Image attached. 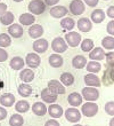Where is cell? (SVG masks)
Instances as JSON below:
<instances>
[{
  "label": "cell",
  "instance_id": "cell-42",
  "mask_svg": "<svg viewBox=\"0 0 114 126\" xmlns=\"http://www.w3.org/2000/svg\"><path fill=\"white\" fill-rule=\"evenodd\" d=\"M8 59V53L3 48H0V62H5Z\"/></svg>",
  "mask_w": 114,
  "mask_h": 126
},
{
  "label": "cell",
  "instance_id": "cell-1",
  "mask_svg": "<svg viewBox=\"0 0 114 126\" xmlns=\"http://www.w3.org/2000/svg\"><path fill=\"white\" fill-rule=\"evenodd\" d=\"M82 97L86 100V101H88V102H94L96 100H98L99 97V92L96 87H85L83 90H82Z\"/></svg>",
  "mask_w": 114,
  "mask_h": 126
},
{
  "label": "cell",
  "instance_id": "cell-27",
  "mask_svg": "<svg viewBox=\"0 0 114 126\" xmlns=\"http://www.w3.org/2000/svg\"><path fill=\"white\" fill-rule=\"evenodd\" d=\"M36 22V17L33 14H30V13H24L22 14L20 16V23L22 25H32L33 23Z\"/></svg>",
  "mask_w": 114,
  "mask_h": 126
},
{
  "label": "cell",
  "instance_id": "cell-53",
  "mask_svg": "<svg viewBox=\"0 0 114 126\" xmlns=\"http://www.w3.org/2000/svg\"><path fill=\"white\" fill-rule=\"evenodd\" d=\"M104 1H107V0H104Z\"/></svg>",
  "mask_w": 114,
  "mask_h": 126
},
{
  "label": "cell",
  "instance_id": "cell-52",
  "mask_svg": "<svg viewBox=\"0 0 114 126\" xmlns=\"http://www.w3.org/2000/svg\"><path fill=\"white\" fill-rule=\"evenodd\" d=\"M73 126H83V125H80V124H75V125H73Z\"/></svg>",
  "mask_w": 114,
  "mask_h": 126
},
{
  "label": "cell",
  "instance_id": "cell-51",
  "mask_svg": "<svg viewBox=\"0 0 114 126\" xmlns=\"http://www.w3.org/2000/svg\"><path fill=\"white\" fill-rule=\"evenodd\" d=\"M15 2H21V1H23V0H14Z\"/></svg>",
  "mask_w": 114,
  "mask_h": 126
},
{
  "label": "cell",
  "instance_id": "cell-6",
  "mask_svg": "<svg viewBox=\"0 0 114 126\" xmlns=\"http://www.w3.org/2000/svg\"><path fill=\"white\" fill-rule=\"evenodd\" d=\"M65 40L68 46L76 47L81 44V34L79 32H75V31H70V32L66 33Z\"/></svg>",
  "mask_w": 114,
  "mask_h": 126
},
{
  "label": "cell",
  "instance_id": "cell-26",
  "mask_svg": "<svg viewBox=\"0 0 114 126\" xmlns=\"http://www.w3.org/2000/svg\"><path fill=\"white\" fill-rule=\"evenodd\" d=\"M72 65L75 69H83L87 65V59L82 55H76L72 59Z\"/></svg>",
  "mask_w": 114,
  "mask_h": 126
},
{
  "label": "cell",
  "instance_id": "cell-9",
  "mask_svg": "<svg viewBox=\"0 0 114 126\" xmlns=\"http://www.w3.org/2000/svg\"><path fill=\"white\" fill-rule=\"evenodd\" d=\"M25 63L27 64L29 68H38L40 65V63H41V59L40 56L38 55L37 53H29L26 55V59H25Z\"/></svg>",
  "mask_w": 114,
  "mask_h": 126
},
{
  "label": "cell",
  "instance_id": "cell-48",
  "mask_svg": "<svg viewBox=\"0 0 114 126\" xmlns=\"http://www.w3.org/2000/svg\"><path fill=\"white\" fill-rule=\"evenodd\" d=\"M5 12H7V5L6 3L0 2V16H1Z\"/></svg>",
  "mask_w": 114,
  "mask_h": 126
},
{
  "label": "cell",
  "instance_id": "cell-40",
  "mask_svg": "<svg viewBox=\"0 0 114 126\" xmlns=\"http://www.w3.org/2000/svg\"><path fill=\"white\" fill-rule=\"evenodd\" d=\"M105 111L107 115L114 117V101H110L105 104Z\"/></svg>",
  "mask_w": 114,
  "mask_h": 126
},
{
  "label": "cell",
  "instance_id": "cell-24",
  "mask_svg": "<svg viewBox=\"0 0 114 126\" xmlns=\"http://www.w3.org/2000/svg\"><path fill=\"white\" fill-rule=\"evenodd\" d=\"M32 111L36 116H45L47 112V107L43 102H36L32 106Z\"/></svg>",
  "mask_w": 114,
  "mask_h": 126
},
{
  "label": "cell",
  "instance_id": "cell-16",
  "mask_svg": "<svg viewBox=\"0 0 114 126\" xmlns=\"http://www.w3.org/2000/svg\"><path fill=\"white\" fill-rule=\"evenodd\" d=\"M101 83L105 86H110L112 84H114V68H108L105 70L103 78H101Z\"/></svg>",
  "mask_w": 114,
  "mask_h": 126
},
{
  "label": "cell",
  "instance_id": "cell-38",
  "mask_svg": "<svg viewBox=\"0 0 114 126\" xmlns=\"http://www.w3.org/2000/svg\"><path fill=\"white\" fill-rule=\"evenodd\" d=\"M12 44V39L7 34V33H1L0 34V47L3 48V47H8L10 46Z\"/></svg>",
  "mask_w": 114,
  "mask_h": 126
},
{
  "label": "cell",
  "instance_id": "cell-12",
  "mask_svg": "<svg viewBox=\"0 0 114 126\" xmlns=\"http://www.w3.org/2000/svg\"><path fill=\"white\" fill-rule=\"evenodd\" d=\"M57 97L58 95L55 93H52L51 91L49 90V88H43L41 91V99H42L43 102H47V103H54L57 101Z\"/></svg>",
  "mask_w": 114,
  "mask_h": 126
},
{
  "label": "cell",
  "instance_id": "cell-30",
  "mask_svg": "<svg viewBox=\"0 0 114 126\" xmlns=\"http://www.w3.org/2000/svg\"><path fill=\"white\" fill-rule=\"evenodd\" d=\"M86 69H87V71H88L89 73H97V72L101 71V65L98 61H92L91 60L90 62H87Z\"/></svg>",
  "mask_w": 114,
  "mask_h": 126
},
{
  "label": "cell",
  "instance_id": "cell-47",
  "mask_svg": "<svg viewBox=\"0 0 114 126\" xmlns=\"http://www.w3.org/2000/svg\"><path fill=\"white\" fill-rule=\"evenodd\" d=\"M59 0H45V3L47 6H55L58 3Z\"/></svg>",
  "mask_w": 114,
  "mask_h": 126
},
{
  "label": "cell",
  "instance_id": "cell-32",
  "mask_svg": "<svg viewBox=\"0 0 114 126\" xmlns=\"http://www.w3.org/2000/svg\"><path fill=\"white\" fill-rule=\"evenodd\" d=\"M17 91H18V94H20L21 96H23V97H27V96L31 95V93H32V87L30 86L29 84H21L20 86H18V88H17Z\"/></svg>",
  "mask_w": 114,
  "mask_h": 126
},
{
  "label": "cell",
  "instance_id": "cell-49",
  "mask_svg": "<svg viewBox=\"0 0 114 126\" xmlns=\"http://www.w3.org/2000/svg\"><path fill=\"white\" fill-rule=\"evenodd\" d=\"M110 126H114V117L112 118L111 120H110Z\"/></svg>",
  "mask_w": 114,
  "mask_h": 126
},
{
  "label": "cell",
  "instance_id": "cell-31",
  "mask_svg": "<svg viewBox=\"0 0 114 126\" xmlns=\"http://www.w3.org/2000/svg\"><path fill=\"white\" fill-rule=\"evenodd\" d=\"M61 83L64 86H71L74 83V76L70 72H63L61 75Z\"/></svg>",
  "mask_w": 114,
  "mask_h": 126
},
{
  "label": "cell",
  "instance_id": "cell-22",
  "mask_svg": "<svg viewBox=\"0 0 114 126\" xmlns=\"http://www.w3.org/2000/svg\"><path fill=\"white\" fill-rule=\"evenodd\" d=\"M20 78L23 83L29 84L34 79V72L31 69H23L20 73Z\"/></svg>",
  "mask_w": 114,
  "mask_h": 126
},
{
  "label": "cell",
  "instance_id": "cell-7",
  "mask_svg": "<svg viewBox=\"0 0 114 126\" xmlns=\"http://www.w3.org/2000/svg\"><path fill=\"white\" fill-rule=\"evenodd\" d=\"M65 118L70 123H78L81 119V112L76 108L71 107V108L65 110Z\"/></svg>",
  "mask_w": 114,
  "mask_h": 126
},
{
  "label": "cell",
  "instance_id": "cell-11",
  "mask_svg": "<svg viewBox=\"0 0 114 126\" xmlns=\"http://www.w3.org/2000/svg\"><path fill=\"white\" fill-rule=\"evenodd\" d=\"M48 49V41L46 39H37L34 43H33V50L36 52L37 54H42L45 53L46 50Z\"/></svg>",
  "mask_w": 114,
  "mask_h": 126
},
{
  "label": "cell",
  "instance_id": "cell-25",
  "mask_svg": "<svg viewBox=\"0 0 114 126\" xmlns=\"http://www.w3.org/2000/svg\"><path fill=\"white\" fill-rule=\"evenodd\" d=\"M0 103L3 107H12L15 103V96L12 93H5L0 97Z\"/></svg>",
  "mask_w": 114,
  "mask_h": 126
},
{
  "label": "cell",
  "instance_id": "cell-39",
  "mask_svg": "<svg viewBox=\"0 0 114 126\" xmlns=\"http://www.w3.org/2000/svg\"><path fill=\"white\" fill-rule=\"evenodd\" d=\"M105 60L108 68H114V52H108L105 54Z\"/></svg>",
  "mask_w": 114,
  "mask_h": 126
},
{
  "label": "cell",
  "instance_id": "cell-35",
  "mask_svg": "<svg viewBox=\"0 0 114 126\" xmlns=\"http://www.w3.org/2000/svg\"><path fill=\"white\" fill-rule=\"evenodd\" d=\"M101 46H103L104 49H107V50L114 49V37L107 36V37H105V38H103Z\"/></svg>",
  "mask_w": 114,
  "mask_h": 126
},
{
  "label": "cell",
  "instance_id": "cell-36",
  "mask_svg": "<svg viewBox=\"0 0 114 126\" xmlns=\"http://www.w3.org/2000/svg\"><path fill=\"white\" fill-rule=\"evenodd\" d=\"M24 124V118L20 113H14L9 118V125L10 126H22Z\"/></svg>",
  "mask_w": 114,
  "mask_h": 126
},
{
  "label": "cell",
  "instance_id": "cell-17",
  "mask_svg": "<svg viewBox=\"0 0 114 126\" xmlns=\"http://www.w3.org/2000/svg\"><path fill=\"white\" fill-rule=\"evenodd\" d=\"M43 34V28L40 24H32L29 29V36L33 39H39Z\"/></svg>",
  "mask_w": 114,
  "mask_h": 126
},
{
  "label": "cell",
  "instance_id": "cell-15",
  "mask_svg": "<svg viewBox=\"0 0 114 126\" xmlns=\"http://www.w3.org/2000/svg\"><path fill=\"white\" fill-rule=\"evenodd\" d=\"M76 25H78V29L81 32H89V31L92 29V22H91L89 18L87 17H82L76 22Z\"/></svg>",
  "mask_w": 114,
  "mask_h": 126
},
{
  "label": "cell",
  "instance_id": "cell-10",
  "mask_svg": "<svg viewBox=\"0 0 114 126\" xmlns=\"http://www.w3.org/2000/svg\"><path fill=\"white\" fill-rule=\"evenodd\" d=\"M68 13V9L65 6H52L50 9V15L54 18H63Z\"/></svg>",
  "mask_w": 114,
  "mask_h": 126
},
{
  "label": "cell",
  "instance_id": "cell-13",
  "mask_svg": "<svg viewBox=\"0 0 114 126\" xmlns=\"http://www.w3.org/2000/svg\"><path fill=\"white\" fill-rule=\"evenodd\" d=\"M85 84L89 87H99L101 85V79L95 73H88L85 76Z\"/></svg>",
  "mask_w": 114,
  "mask_h": 126
},
{
  "label": "cell",
  "instance_id": "cell-2",
  "mask_svg": "<svg viewBox=\"0 0 114 126\" xmlns=\"http://www.w3.org/2000/svg\"><path fill=\"white\" fill-rule=\"evenodd\" d=\"M29 10L33 15H41L46 10V3L42 0H32L29 3Z\"/></svg>",
  "mask_w": 114,
  "mask_h": 126
},
{
  "label": "cell",
  "instance_id": "cell-29",
  "mask_svg": "<svg viewBox=\"0 0 114 126\" xmlns=\"http://www.w3.org/2000/svg\"><path fill=\"white\" fill-rule=\"evenodd\" d=\"M14 20H15V16L12 12H5V13L0 16V23L3 24V25H10L13 24Z\"/></svg>",
  "mask_w": 114,
  "mask_h": 126
},
{
  "label": "cell",
  "instance_id": "cell-28",
  "mask_svg": "<svg viewBox=\"0 0 114 126\" xmlns=\"http://www.w3.org/2000/svg\"><path fill=\"white\" fill-rule=\"evenodd\" d=\"M24 64H25L24 60L20 56L13 57V59L10 60V63H9L10 68H12L13 70H22L23 68H24Z\"/></svg>",
  "mask_w": 114,
  "mask_h": 126
},
{
  "label": "cell",
  "instance_id": "cell-20",
  "mask_svg": "<svg viewBox=\"0 0 114 126\" xmlns=\"http://www.w3.org/2000/svg\"><path fill=\"white\" fill-rule=\"evenodd\" d=\"M67 102L70 103L72 107H74V108L81 106L82 104V96H81V94L76 93V92L71 93L70 95H68V97H67Z\"/></svg>",
  "mask_w": 114,
  "mask_h": 126
},
{
  "label": "cell",
  "instance_id": "cell-33",
  "mask_svg": "<svg viewBox=\"0 0 114 126\" xmlns=\"http://www.w3.org/2000/svg\"><path fill=\"white\" fill-rule=\"evenodd\" d=\"M15 109L18 113H24V112H27L30 109V104L27 101L25 100H21L18 102H16V106H15Z\"/></svg>",
  "mask_w": 114,
  "mask_h": 126
},
{
  "label": "cell",
  "instance_id": "cell-18",
  "mask_svg": "<svg viewBox=\"0 0 114 126\" xmlns=\"http://www.w3.org/2000/svg\"><path fill=\"white\" fill-rule=\"evenodd\" d=\"M47 111H48L49 116L52 117V118H59V117L63 116V108L59 106V104H54V103H51V104L48 107Z\"/></svg>",
  "mask_w": 114,
  "mask_h": 126
},
{
  "label": "cell",
  "instance_id": "cell-43",
  "mask_svg": "<svg viewBox=\"0 0 114 126\" xmlns=\"http://www.w3.org/2000/svg\"><path fill=\"white\" fill-rule=\"evenodd\" d=\"M106 15H107L110 18L114 20V6H110L106 10Z\"/></svg>",
  "mask_w": 114,
  "mask_h": 126
},
{
  "label": "cell",
  "instance_id": "cell-34",
  "mask_svg": "<svg viewBox=\"0 0 114 126\" xmlns=\"http://www.w3.org/2000/svg\"><path fill=\"white\" fill-rule=\"evenodd\" d=\"M75 25V22L73 18L71 17H63L62 21H61V27L64 29V30H68L71 31Z\"/></svg>",
  "mask_w": 114,
  "mask_h": 126
},
{
  "label": "cell",
  "instance_id": "cell-37",
  "mask_svg": "<svg viewBox=\"0 0 114 126\" xmlns=\"http://www.w3.org/2000/svg\"><path fill=\"white\" fill-rule=\"evenodd\" d=\"M81 49L83 50V52H87V53H89L90 50L94 49V41H92V39H89V38H87V39H83L81 40Z\"/></svg>",
  "mask_w": 114,
  "mask_h": 126
},
{
  "label": "cell",
  "instance_id": "cell-45",
  "mask_svg": "<svg viewBox=\"0 0 114 126\" xmlns=\"http://www.w3.org/2000/svg\"><path fill=\"white\" fill-rule=\"evenodd\" d=\"M45 126H59V123L55 119H49L46 122Z\"/></svg>",
  "mask_w": 114,
  "mask_h": 126
},
{
  "label": "cell",
  "instance_id": "cell-8",
  "mask_svg": "<svg viewBox=\"0 0 114 126\" xmlns=\"http://www.w3.org/2000/svg\"><path fill=\"white\" fill-rule=\"evenodd\" d=\"M47 88H49V90L51 91L52 93L55 94H64L65 93V86L63 85L61 81H58V80H49L48 81V87Z\"/></svg>",
  "mask_w": 114,
  "mask_h": 126
},
{
  "label": "cell",
  "instance_id": "cell-54",
  "mask_svg": "<svg viewBox=\"0 0 114 126\" xmlns=\"http://www.w3.org/2000/svg\"><path fill=\"white\" fill-rule=\"evenodd\" d=\"M0 126H1V125H0Z\"/></svg>",
  "mask_w": 114,
  "mask_h": 126
},
{
  "label": "cell",
  "instance_id": "cell-3",
  "mask_svg": "<svg viewBox=\"0 0 114 126\" xmlns=\"http://www.w3.org/2000/svg\"><path fill=\"white\" fill-rule=\"evenodd\" d=\"M67 47H68V45L66 44V41L63 39L62 37H57V38H55L51 43L52 50L57 54H61V53L66 52V50H67Z\"/></svg>",
  "mask_w": 114,
  "mask_h": 126
},
{
  "label": "cell",
  "instance_id": "cell-5",
  "mask_svg": "<svg viewBox=\"0 0 114 126\" xmlns=\"http://www.w3.org/2000/svg\"><path fill=\"white\" fill-rule=\"evenodd\" d=\"M70 12L73 15H81L85 13L86 10V5L82 0H72L70 3Z\"/></svg>",
  "mask_w": 114,
  "mask_h": 126
},
{
  "label": "cell",
  "instance_id": "cell-19",
  "mask_svg": "<svg viewBox=\"0 0 114 126\" xmlns=\"http://www.w3.org/2000/svg\"><path fill=\"white\" fill-rule=\"evenodd\" d=\"M23 32L24 31H23L22 25H20V24H17V23L10 24L9 27H8V33L13 38H21L23 36Z\"/></svg>",
  "mask_w": 114,
  "mask_h": 126
},
{
  "label": "cell",
  "instance_id": "cell-4",
  "mask_svg": "<svg viewBox=\"0 0 114 126\" xmlns=\"http://www.w3.org/2000/svg\"><path fill=\"white\" fill-rule=\"evenodd\" d=\"M81 112L86 117H94L98 112V106L95 102H86L81 107Z\"/></svg>",
  "mask_w": 114,
  "mask_h": 126
},
{
  "label": "cell",
  "instance_id": "cell-46",
  "mask_svg": "<svg viewBox=\"0 0 114 126\" xmlns=\"http://www.w3.org/2000/svg\"><path fill=\"white\" fill-rule=\"evenodd\" d=\"M7 117V110L3 108V107L0 106V120H2L5 119Z\"/></svg>",
  "mask_w": 114,
  "mask_h": 126
},
{
  "label": "cell",
  "instance_id": "cell-41",
  "mask_svg": "<svg viewBox=\"0 0 114 126\" xmlns=\"http://www.w3.org/2000/svg\"><path fill=\"white\" fill-rule=\"evenodd\" d=\"M106 31H107V33L110 34V36L113 37L114 36V20L110 21L107 23V27H106Z\"/></svg>",
  "mask_w": 114,
  "mask_h": 126
},
{
  "label": "cell",
  "instance_id": "cell-44",
  "mask_svg": "<svg viewBox=\"0 0 114 126\" xmlns=\"http://www.w3.org/2000/svg\"><path fill=\"white\" fill-rule=\"evenodd\" d=\"M82 1L89 7H96L98 5V0H82Z\"/></svg>",
  "mask_w": 114,
  "mask_h": 126
},
{
  "label": "cell",
  "instance_id": "cell-14",
  "mask_svg": "<svg viewBox=\"0 0 114 126\" xmlns=\"http://www.w3.org/2000/svg\"><path fill=\"white\" fill-rule=\"evenodd\" d=\"M105 50L101 47H96L89 52V59L92 61H101L105 59Z\"/></svg>",
  "mask_w": 114,
  "mask_h": 126
},
{
  "label": "cell",
  "instance_id": "cell-21",
  "mask_svg": "<svg viewBox=\"0 0 114 126\" xmlns=\"http://www.w3.org/2000/svg\"><path fill=\"white\" fill-rule=\"evenodd\" d=\"M48 62L50 64V66H52V68H61L63 65V63H64V60H63V57L59 54L55 53L49 56Z\"/></svg>",
  "mask_w": 114,
  "mask_h": 126
},
{
  "label": "cell",
  "instance_id": "cell-50",
  "mask_svg": "<svg viewBox=\"0 0 114 126\" xmlns=\"http://www.w3.org/2000/svg\"><path fill=\"white\" fill-rule=\"evenodd\" d=\"M1 88H3V81L2 80H0V90H1Z\"/></svg>",
  "mask_w": 114,
  "mask_h": 126
},
{
  "label": "cell",
  "instance_id": "cell-23",
  "mask_svg": "<svg viewBox=\"0 0 114 126\" xmlns=\"http://www.w3.org/2000/svg\"><path fill=\"white\" fill-rule=\"evenodd\" d=\"M91 22H94V23H101L103 21L105 20V17H106V14L103 9H95L92 13H91Z\"/></svg>",
  "mask_w": 114,
  "mask_h": 126
}]
</instances>
